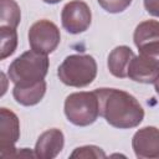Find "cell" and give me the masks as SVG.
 Segmentation results:
<instances>
[{
	"mask_svg": "<svg viewBox=\"0 0 159 159\" xmlns=\"http://www.w3.org/2000/svg\"><path fill=\"white\" fill-rule=\"evenodd\" d=\"M98 4L111 14H118L124 11L132 2V0H97Z\"/></svg>",
	"mask_w": 159,
	"mask_h": 159,
	"instance_id": "e0dca14e",
	"label": "cell"
},
{
	"mask_svg": "<svg viewBox=\"0 0 159 159\" xmlns=\"http://www.w3.org/2000/svg\"><path fill=\"white\" fill-rule=\"evenodd\" d=\"M60 30L50 20H39L29 30V43L31 50L48 55L60 43Z\"/></svg>",
	"mask_w": 159,
	"mask_h": 159,
	"instance_id": "5b68a950",
	"label": "cell"
},
{
	"mask_svg": "<svg viewBox=\"0 0 159 159\" xmlns=\"http://www.w3.org/2000/svg\"><path fill=\"white\" fill-rule=\"evenodd\" d=\"M132 147L139 159H159V129L144 127L137 130L132 139Z\"/></svg>",
	"mask_w": 159,
	"mask_h": 159,
	"instance_id": "ba28073f",
	"label": "cell"
},
{
	"mask_svg": "<svg viewBox=\"0 0 159 159\" xmlns=\"http://www.w3.org/2000/svg\"><path fill=\"white\" fill-rule=\"evenodd\" d=\"M139 53L149 57L159 66V41L149 42L147 45H143L139 47Z\"/></svg>",
	"mask_w": 159,
	"mask_h": 159,
	"instance_id": "ac0fdd59",
	"label": "cell"
},
{
	"mask_svg": "<svg viewBox=\"0 0 159 159\" xmlns=\"http://www.w3.org/2000/svg\"><path fill=\"white\" fill-rule=\"evenodd\" d=\"M94 92L99 102V116L112 127L128 129L142 123L144 111L128 92L116 88H98Z\"/></svg>",
	"mask_w": 159,
	"mask_h": 159,
	"instance_id": "6da1fadb",
	"label": "cell"
},
{
	"mask_svg": "<svg viewBox=\"0 0 159 159\" xmlns=\"http://www.w3.org/2000/svg\"><path fill=\"white\" fill-rule=\"evenodd\" d=\"M21 20L20 6L15 0H0V26L16 29Z\"/></svg>",
	"mask_w": 159,
	"mask_h": 159,
	"instance_id": "5bb4252c",
	"label": "cell"
},
{
	"mask_svg": "<svg viewBox=\"0 0 159 159\" xmlns=\"http://www.w3.org/2000/svg\"><path fill=\"white\" fill-rule=\"evenodd\" d=\"M70 158H106V153L94 145H86L81 148H76L75 152L70 155Z\"/></svg>",
	"mask_w": 159,
	"mask_h": 159,
	"instance_id": "2e32d148",
	"label": "cell"
},
{
	"mask_svg": "<svg viewBox=\"0 0 159 159\" xmlns=\"http://www.w3.org/2000/svg\"><path fill=\"white\" fill-rule=\"evenodd\" d=\"M20 138V123L16 114L7 108L0 109V157L16 158L15 148Z\"/></svg>",
	"mask_w": 159,
	"mask_h": 159,
	"instance_id": "8992f818",
	"label": "cell"
},
{
	"mask_svg": "<svg viewBox=\"0 0 159 159\" xmlns=\"http://www.w3.org/2000/svg\"><path fill=\"white\" fill-rule=\"evenodd\" d=\"M133 40L138 48L149 42L159 41V21L147 20L140 22L135 27Z\"/></svg>",
	"mask_w": 159,
	"mask_h": 159,
	"instance_id": "4fadbf2b",
	"label": "cell"
},
{
	"mask_svg": "<svg viewBox=\"0 0 159 159\" xmlns=\"http://www.w3.org/2000/svg\"><path fill=\"white\" fill-rule=\"evenodd\" d=\"M67 119L78 127H86L96 122L99 116V102L96 92H76L65 101Z\"/></svg>",
	"mask_w": 159,
	"mask_h": 159,
	"instance_id": "277c9868",
	"label": "cell"
},
{
	"mask_svg": "<svg viewBox=\"0 0 159 159\" xmlns=\"http://www.w3.org/2000/svg\"><path fill=\"white\" fill-rule=\"evenodd\" d=\"M144 7L150 15L159 17V0H144Z\"/></svg>",
	"mask_w": 159,
	"mask_h": 159,
	"instance_id": "d6986e66",
	"label": "cell"
},
{
	"mask_svg": "<svg viewBox=\"0 0 159 159\" xmlns=\"http://www.w3.org/2000/svg\"><path fill=\"white\" fill-rule=\"evenodd\" d=\"M128 77L140 83H154L159 78V66L149 57L139 53L129 63Z\"/></svg>",
	"mask_w": 159,
	"mask_h": 159,
	"instance_id": "9c48e42d",
	"label": "cell"
},
{
	"mask_svg": "<svg viewBox=\"0 0 159 159\" xmlns=\"http://www.w3.org/2000/svg\"><path fill=\"white\" fill-rule=\"evenodd\" d=\"M42 1L46 4H56V2H60L61 0H42Z\"/></svg>",
	"mask_w": 159,
	"mask_h": 159,
	"instance_id": "ffe728a7",
	"label": "cell"
},
{
	"mask_svg": "<svg viewBox=\"0 0 159 159\" xmlns=\"http://www.w3.org/2000/svg\"><path fill=\"white\" fill-rule=\"evenodd\" d=\"M17 46L16 29L10 26H0V60H5L12 55Z\"/></svg>",
	"mask_w": 159,
	"mask_h": 159,
	"instance_id": "9a60e30c",
	"label": "cell"
},
{
	"mask_svg": "<svg viewBox=\"0 0 159 159\" xmlns=\"http://www.w3.org/2000/svg\"><path fill=\"white\" fill-rule=\"evenodd\" d=\"M65 144L63 133L60 129L52 128L43 132L35 145V157L40 159H52L58 155Z\"/></svg>",
	"mask_w": 159,
	"mask_h": 159,
	"instance_id": "30bf717a",
	"label": "cell"
},
{
	"mask_svg": "<svg viewBox=\"0 0 159 159\" xmlns=\"http://www.w3.org/2000/svg\"><path fill=\"white\" fill-rule=\"evenodd\" d=\"M134 52L128 46H118L108 56V70L109 72L118 78L128 77V67L130 61L134 57Z\"/></svg>",
	"mask_w": 159,
	"mask_h": 159,
	"instance_id": "7c38bea8",
	"label": "cell"
},
{
	"mask_svg": "<svg viewBox=\"0 0 159 159\" xmlns=\"http://www.w3.org/2000/svg\"><path fill=\"white\" fill-rule=\"evenodd\" d=\"M58 78L70 87H86L97 76V63L89 55L67 56L57 70Z\"/></svg>",
	"mask_w": 159,
	"mask_h": 159,
	"instance_id": "3957f363",
	"label": "cell"
},
{
	"mask_svg": "<svg viewBox=\"0 0 159 159\" xmlns=\"http://www.w3.org/2000/svg\"><path fill=\"white\" fill-rule=\"evenodd\" d=\"M92 20L89 6L82 0H72L67 2L61 12L63 29L70 34H81L86 31Z\"/></svg>",
	"mask_w": 159,
	"mask_h": 159,
	"instance_id": "52a82bcc",
	"label": "cell"
},
{
	"mask_svg": "<svg viewBox=\"0 0 159 159\" xmlns=\"http://www.w3.org/2000/svg\"><path fill=\"white\" fill-rule=\"evenodd\" d=\"M47 71V55L30 50L11 62L7 75L14 84H29L43 80Z\"/></svg>",
	"mask_w": 159,
	"mask_h": 159,
	"instance_id": "7a4b0ae2",
	"label": "cell"
},
{
	"mask_svg": "<svg viewBox=\"0 0 159 159\" xmlns=\"http://www.w3.org/2000/svg\"><path fill=\"white\" fill-rule=\"evenodd\" d=\"M46 93V82L43 80L29 83V84H15L12 89V96L15 101L22 106H35L37 104Z\"/></svg>",
	"mask_w": 159,
	"mask_h": 159,
	"instance_id": "8fae6325",
	"label": "cell"
},
{
	"mask_svg": "<svg viewBox=\"0 0 159 159\" xmlns=\"http://www.w3.org/2000/svg\"><path fill=\"white\" fill-rule=\"evenodd\" d=\"M154 84H155V91H157V93L159 94V78H158L155 82H154Z\"/></svg>",
	"mask_w": 159,
	"mask_h": 159,
	"instance_id": "44dd1931",
	"label": "cell"
}]
</instances>
